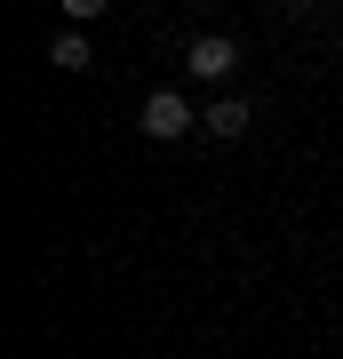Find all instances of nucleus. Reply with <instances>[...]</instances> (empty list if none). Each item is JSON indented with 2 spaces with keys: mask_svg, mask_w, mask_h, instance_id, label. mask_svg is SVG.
I'll return each instance as SVG.
<instances>
[{
  "mask_svg": "<svg viewBox=\"0 0 343 359\" xmlns=\"http://www.w3.org/2000/svg\"><path fill=\"white\" fill-rule=\"evenodd\" d=\"M191 128H200V112H191L176 88H152V96H144V136H152V144H176Z\"/></svg>",
  "mask_w": 343,
  "mask_h": 359,
  "instance_id": "nucleus-1",
  "label": "nucleus"
},
{
  "mask_svg": "<svg viewBox=\"0 0 343 359\" xmlns=\"http://www.w3.org/2000/svg\"><path fill=\"white\" fill-rule=\"evenodd\" d=\"M48 65H56V72H88V65H96V48H88V32H64L56 48H48Z\"/></svg>",
  "mask_w": 343,
  "mask_h": 359,
  "instance_id": "nucleus-4",
  "label": "nucleus"
},
{
  "mask_svg": "<svg viewBox=\"0 0 343 359\" xmlns=\"http://www.w3.org/2000/svg\"><path fill=\"white\" fill-rule=\"evenodd\" d=\"M231 65H240V40H224V32H200L184 48V72L191 80H231Z\"/></svg>",
  "mask_w": 343,
  "mask_h": 359,
  "instance_id": "nucleus-2",
  "label": "nucleus"
},
{
  "mask_svg": "<svg viewBox=\"0 0 343 359\" xmlns=\"http://www.w3.org/2000/svg\"><path fill=\"white\" fill-rule=\"evenodd\" d=\"M200 128L224 136V144H240V136H248V104H240V96H216V104L200 112Z\"/></svg>",
  "mask_w": 343,
  "mask_h": 359,
  "instance_id": "nucleus-3",
  "label": "nucleus"
}]
</instances>
